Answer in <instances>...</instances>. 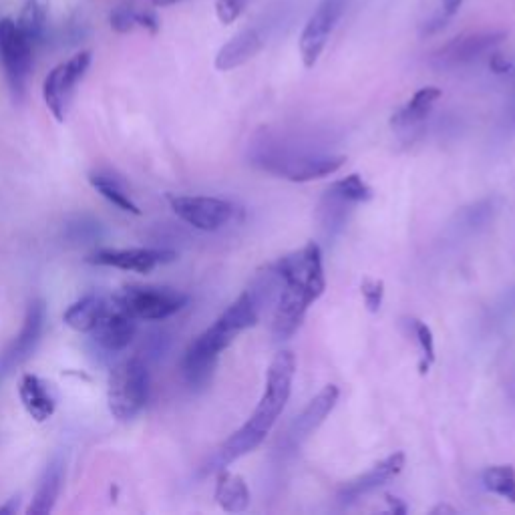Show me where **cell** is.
<instances>
[{"mask_svg": "<svg viewBox=\"0 0 515 515\" xmlns=\"http://www.w3.org/2000/svg\"><path fill=\"white\" fill-rule=\"evenodd\" d=\"M274 266L282 276V288L274 302L272 334L276 340H288L326 290L320 246L308 242L302 250L276 260Z\"/></svg>", "mask_w": 515, "mask_h": 515, "instance_id": "cell-2", "label": "cell"}, {"mask_svg": "<svg viewBox=\"0 0 515 515\" xmlns=\"http://www.w3.org/2000/svg\"><path fill=\"white\" fill-rule=\"evenodd\" d=\"M387 503H389V507H391L393 513H407V505H405L399 497L387 495Z\"/></svg>", "mask_w": 515, "mask_h": 515, "instance_id": "cell-38", "label": "cell"}, {"mask_svg": "<svg viewBox=\"0 0 515 515\" xmlns=\"http://www.w3.org/2000/svg\"><path fill=\"white\" fill-rule=\"evenodd\" d=\"M294 375H296L294 353L280 351L274 357V361L270 363L266 387H264V393H262L260 403L254 409L252 417L234 435H230L224 441V445L210 459L206 471L218 473L220 469H226L230 463L252 453L254 449H258L264 443V439L276 425L278 417L282 415V411L290 399Z\"/></svg>", "mask_w": 515, "mask_h": 515, "instance_id": "cell-1", "label": "cell"}, {"mask_svg": "<svg viewBox=\"0 0 515 515\" xmlns=\"http://www.w3.org/2000/svg\"><path fill=\"white\" fill-rule=\"evenodd\" d=\"M511 310H515V288L507 296V312H511Z\"/></svg>", "mask_w": 515, "mask_h": 515, "instance_id": "cell-42", "label": "cell"}, {"mask_svg": "<svg viewBox=\"0 0 515 515\" xmlns=\"http://www.w3.org/2000/svg\"><path fill=\"white\" fill-rule=\"evenodd\" d=\"M353 206H355L353 202L334 194L332 190H326L318 206V220L328 238H334L338 232H342V228L347 226Z\"/></svg>", "mask_w": 515, "mask_h": 515, "instance_id": "cell-24", "label": "cell"}, {"mask_svg": "<svg viewBox=\"0 0 515 515\" xmlns=\"http://www.w3.org/2000/svg\"><path fill=\"white\" fill-rule=\"evenodd\" d=\"M176 258L178 254L167 248H103L89 254L87 262L125 272L149 274L157 266L171 264Z\"/></svg>", "mask_w": 515, "mask_h": 515, "instance_id": "cell-11", "label": "cell"}, {"mask_svg": "<svg viewBox=\"0 0 515 515\" xmlns=\"http://www.w3.org/2000/svg\"><path fill=\"white\" fill-rule=\"evenodd\" d=\"M513 389H515V385H513Z\"/></svg>", "mask_w": 515, "mask_h": 515, "instance_id": "cell-43", "label": "cell"}, {"mask_svg": "<svg viewBox=\"0 0 515 515\" xmlns=\"http://www.w3.org/2000/svg\"><path fill=\"white\" fill-rule=\"evenodd\" d=\"M507 39L505 31H479L461 35L447 45H443L435 55L433 63L441 69H455L479 61L483 55L491 53L499 43Z\"/></svg>", "mask_w": 515, "mask_h": 515, "instance_id": "cell-12", "label": "cell"}, {"mask_svg": "<svg viewBox=\"0 0 515 515\" xmlns=\"http://www.w3.org/2000/svg\"><path fill=\"white\" fill-rule=\"evenodd\" d=\"M45 314H47V308L43 300H33L29 304L27 316L17 340L5 351V355L0 357V379H5L9 373H13L19 365H23L33 355L45 328Z\"/></svg>", "mask_w": 515, "mask_h": 515, "instance_id": "cell-13", "label": "cell"}, {"mask_svg": "<svg viewBox=\"0 0 515 515\" xmlns=\"http://www.w3.org/2000/svg\"><path fill=\"white\" fill-rule=\"evenodd\" d=\"M19 397L23 407L27 409V413L37 421V423H45L47 419L53 417L55 413V397L49 389V385L39 379L37 375H23L21 383H19Z\"/></svg>", "mask_w": 515, "mask_h": 515, "instance_id": "cell-18", "label": "cell"}, {"mask_svg": "<svg viewBox=\"0 0 515 515\" xmlns=\"http://www.w3.org/2000/svg\"><path fill=\"white\" fill-rule=\"evenodd\" d=\"M137 27L149 31L151 35H155L159 31V23L153 13H137Z\"/></svg>", "mask_w": 515, "mask_h": 515, "instance_id": "cell-34", "label": "cell"}, {"mask_svg": "<svg viewBox=\"0 0 515 515\" xmlns=\"http://www.w3.org/2000/svg\"><path fill=\"white\" fill-rule=\"evenodd\" d=\"M361 294L365 298L369 312H379L383 306V300H385V282L365 278L361 284Z\"/></svg>", "mask_w": 515, "mask_h": 515, "instance_id": "cell-32", "label": "cell"}, {"mask_svg": "<svg viewBox=\"0 0 515 515\" xmlns=\"http://www.w3.org/2000/svg\"><path fill=\"white\" fill-rule=\"evenodd\" d=\"M89 184L93 186V190L97 194H101L109 204H113L115 208L133 214V216H141L139 206L131 200V194L127 190V186L115 176L111 171L105 169H97L89 174Z\"/></svg>", "mask_w": 515, "mask_h": 515, "instance_id": "cell-22", "label": "cell"}, {"mask_svg": "<svg viewBox=\"0 0 515 515\" xmlns=\"http://www.w3.org/2000/svg\"><path fill=\"white\" fill-rule=\"evenodd\" d=\"M252 163L266 174L278 176L288 182L304 184L334 176L347 163L345 155L296 149L278 141H262L252 147Z\"/></svg>", "mask_w": 515, "mask_h": 515, "instance_id": "cell-4", "label": "cell"}, {"mask_svg": "<svg viewBox=\"0 0 515 515\" xmlns=\"http://www.w3.org/2000/svg\"><path fill=\"white\" fill-rule=\"evenodd\" d=\"M65 230H67V234H65L67 240H71L75 244H93L101 236V224L87 216L75 218L73 222H69L65 226Z\"/></svg>", "mask_w": 515, "mask_h": 515, "instance_id": "cell-30", "label": "cell"}, {"mask_svg": "<svg viewBox=\"0 0 515 515\" xmlns=\"http://www.w3.org/2000/svg\"><path fill=\"white\" fill-rule=\"evenodd\" d=\"M19 509V495L11 497L5 505H0V513H15Z\"/></svg>", "mask_w": 515, "mask_h": 515, "instance_id": "cell-39", "label": "cell"}, {"mask_svg": "<svg viewBox=\"0 0 515 515\" xmlns=\"http://www.w3.org/2000/svg\"><path fill=\"white\" fill-rule=\"evenodd\" d=\"M135 330H137L135 318L119 304L113 302L91 334L103 351L121 353L131 345Z\"/></svg>", "mask_w": 515, "mask_h": 515, "instance_id": "cell-15", "label": "cell"}, {"mask_svg": "<svg viewBox=\"0 0 515 515\" xmlns=\"http://www.w3.org/2000/svg\"><path fill=\"white\" fill-rule=\"evenodd\" d=\"M489 67H491V71L497 73V75H505V73L511 71V63H509L503 55H499V53H493V55H491Z\"/></svg>", "mask_w": 515, "mask_h": 515, "instance_id": "cell-35", "label": "cell"}, {"mask_svg": "<svg viewBox=\"0 0 515 515\" xmlns=\"http://www.w3.org/2000/svg\"><path fill=\"white\" fill-rule=\"evenodd\" d=\"M176 3H180V0H151L153 7H171V5H176Z\"/></svg>", "mask_w": 515, "mask_h": 515, "instance_id": "cell-41", "label": "cell"}, {"mask_svg": "<svg viewBox=\"0 0 515 515\" xmlns=\"http://www.w3.org/2000/svg\"><path fill=\"white\" fill-rule=\"evenodd\" d=\"M256 322H258V308L246 290L228 306V310L206 332H202L188 347L182 361L186 383L192 389L208 387L210 381L214 379L220 355L232 345V342L238 338V334L256 326Z\"/></svg>", "mask_w": 515, "mask_h": 515, "instance_id": "cell-3", "label": "cell"}, {"mask_svg": "<svg viewBox=\"0 0 515 515\" xmlns=\"http://www.w3.org/2000/svg\"><path fill=\"white\" fill-rule=\"evenodd\" d=\"M214 497L220 503V507L224 511H228V513H242V511H246L250 507V499H252L246 481L240 475L230 473L228 469H220L218 471Z\"/></svg>", "mask_w": 515, "mask_h": 515, "instance_id": "cell-21", "label": "cell"}, {"mask_svg": "<svg viewBox=\"0 0 515 515\" xmlns=\"http://www.w3.org/2000/svg\"><path fill=\"white\" fill-rule=\"evenodd\" d=\"M407 324L411 328V332L415 334L421 353H423V361H421V375L429 373L431 365L435 363V338H433V330L429 328V324H425L419 318H407Z\"/></svg>", "mask_w": 515, "mask_h": 515, "instance_id": "cell-29", "label": "cell"}, {"mask_svg": "<svg viewBox=\"0 0 515 515\" xmlns=\"http://www.w3.org/2000/svg\"><path fill=\"white\" fill-rule=\"evenodd\" d=\"M109 302L99 296V294H87L83 298H79L77 302H73L65 314H63V320L69 328L77 330V332H85V334H91L97 324L101 322V318L107 314L109 310Z\"/></svg>", "mask_w": 515, "mask_h": 515, "instance_id": "cell-19", "label": "cell"}, {"mask_svg": "<svg viewBox=\"0 0 515 515\" xmlns=\"http://www.w3.org/2000/svg\"><path fill=\"white\" fill-rule=\"evenodd\" d=\"M441 513H457V509L455 507H451V505H447V503H439L437 507H433L431 509V515H441Z\"/></svg>", "mask_w": 515, "mask_h": 515, "instance_id": "cell-40", "label": "cell"}, {"mask_svg": "<svg viewBox=\"0 0 515 515\" xmlns=\"http://www.w3.org/2000/svg\"><path fill=\"white\" fill-rule=\"evenodd\" d=\"M340 397V391L336 385H326L318 391V395L304 407V411L296 417L288 431V441L296 447L302 445L322 423L324 419L332 413Z\"/></svg>", "mask_w": 515, "mask_h": 515, "instance_id": "cell-16", "label": "cell"}, {"mask_svg": "<svg viewBox=\"0 0 515 515\" xmlns=\"http://www.w3.org/2000/svg\"><path fill=\"white\" fill-rule=\"evenodd\" d=\"M264 35L258 29H246L232 37L216 55L218 71H232L252 61L264 49Z\"/></svg>", "mask_w": 515, "mask_h": 515, "instance_id": "cell-17", "label": "cell"}, {"mask_svg": "<svg viewBox=\"0 0 515 515\" xmlns=\"http://www.w3.org/2000/svg\"><path fill=\"white\" fill-rule=\"evenodd\" d=\"M33 43L19 31L13 19L0 21V59H3L9 87L15 99L25 95L27 79L33 67Z\"/></svg>", "mask_w": 515, "mask_h": 515, "instance_id": "cell-8", "label": "cell"}, {"mask_svg": "<svg viewBox=\"0 0 515 515\" xmlns=\"http://www.w3.org/2000/svg\"><path fill=\"white\" fill-rule=\"evenodd\" d=\"M441 3H443V9H445V17L449 19V17H453L461 9L463 0H441Z\"/></svg>", "mask_w": 515, "mask_h": 515, "instance_id": "cell-37", "label": "cell"}, {"mask_svg": "<svg viewBox=\"0 0 515 515\" xmlns=\"http://www.w3.org/2000/svg\"><path fill=\"white\" fill-rule=\"evenodd\" d=\"M483 487L499 495L501 499L515 503V467L513 465H491L481 475Z\"/></svg>", "mask_w": 515, "mask_h": 515, "instance_id": "cell-27", "label": "cell"}, {"mask_svg": "<svg viewBox=\"0 0 515 515\" xmlns=\"http://www.w3.org/2000/svg\"><path fill=\"white\" fill-rule=\"evenodd\" d=\"M499 208H501L499 198H485V200H479V202L471 204L469 208H463L457 214L459 232H469L471 234V232H477V230L485 228L495 218Z\"/></svg>", "mask_w": 515, "mask_h": 515, "instance_id": "cell-26", "label": "cell"}, {"mask_svg": "<svg viewBox=\"0 0 515 515\" xmlns=\"http://www.w3.org/2000/svg\"><path fill=\"white\" fill-rule=\"evenodd\" d=\"M188 300L186 294L161 286H129L113 296V302L135 320H165L178 314Z\"/></svg>", "mask_w": 515, "mask_h": 515, "instance_id": "cell-6", "label": "cell"}, {"mask_svg": "<svg viewBox=\"0 0 515 515\" xmlns=\"http://www.w3.org/2000/svg\"><path fill=\"white\" fill-rule=\"evenodd\" d=\"M246 5H248V0H218L216 15L222 25H232L240 19Z\"/></svg>", "mask_w": 515, "mask_h": 515, "instance_id": "cell-33", "label": "cell"}, {"mask_svg": "<svg viewBox=\"0 0 515 515\" xmlns=\"http://www.w3.org/2000/svg\"><path fill=\"white\" fill-rule=\"evenodd\" d=\"M91 67V53L81 51L69 61L57 65L45 79L43 83V97L57 121H65L69 113V105L73 101L75 89L85 77V73Z\"/></svg>", "mask_w": 515, "mask_h": 515, "instance_id": "cell-7", "label": "cell"}, {"mask_svg": "<svg viewBox=\"0 0 515 515\" xmlns=\"http://www.w3.org/2000/svg\"><path fill=\"white\" fill-rule=\"evenodd\" d=\"M505 125L515 131V87H513V93H511V99L507 103V109H505Z\"/></svg>", "mask_w": 515, "mask_h": 515, "instance_id": "cell-36", "label": "cell"}, {"mask_svg": "<svg viewBox=\"0 0 515 515\" xmlns=\"http://www.w3.org/2000/svg\"><path fill=\"white\" fill-rule=\"evenodd\" d=\"M109 23L115 33H131L137 27V11L131 5H121L109 15Z\"/></svg>", "mask_w": 515, "mask_h": 515, "instance_id": "cell-31", "label": "cell"}, {"mask_svg": "<svg viewBox=\"0 0 515 515\" xmlns=\"http://www.w3.org/2000/svg\"><path fill=\"white\" fill-rule=\"evenodd\" d=\"M19 31L35 45H39L45 39L47 33V7L43 0H27L23 5L21 17L17 21Z\"/></svg>", "mask_w": 515, "mask_h": 515, "instance_id": "cell-25", "label": "cell"}, {"mask_svg": "<svg viewBox=\"0 0 515 515\" xmlns=\"http://www.w3.org/2000/svg\"><path fill=\"white\" fill-rule=\"evenodd\" d=\"M403 467H405V453L403 451H395L393 455L385 457L381 463H377L367 473H363L357 479L342 485L340 491H338V501L342 505H351V503L359 501L363 495L383 487L393 477H397L403 471Z\"/></svg>", "mask_w": 515, "mask_h": 515, "instance_id": "cell-14", "label": "cell"}, {"mask_svg": "<svg viewBox=\"0 0 515 515\" xmlns=\"http://www.w3.org/2000/svg\"><path fill=\"white\" fill-rule=\"evenodd\" d=\"M328 190H332L334 194L342 196L345 200L353 202V204H363L373 200V188L359 176V174H351L347 178H342L338 182H334Z\"/></svg>", "mask_w": 515, "mask_h": 515, "instance_id": "cell-28", "label": "cell"}, {"mask_svg": "<svg viewBox=\"0 0 515 515\" xmlns=\"http://www.w3.org/2000/svg\"><path fill=\"white\" fill-rule=\"evenodd\" d=\"M61 485H63V463L59 459L51 461L49 467L45 469L37 493L33 497L31 507L27 509L31 515H47L53 511L57 497L61 493Z\"/></svg>", "mask_w": 515, "mask_h": 515, "instance_id": "cell-23", "label": "cell"}, {"mask_svg": "<svg viewBox=\"0 0 515 515\" xmlns=\"http://www.w3.org/2000/svg\"><path fill=\"white\" fill-rule=\"evenodd\" d=\"M441 99V89L437 87H423L419 89L409 103H405L393 117H391V127L405 131L421 125L429 113L433 111L435 103Z\"/></svg>", "mask_w": 515, "mask_h": 515, "instance_id": "cell-20", "label": "cell"}, {"mask_svg": "<svg viewBox=\"0 0 515 515\" xmlns=\"http://www.w3.org/2000/svg\"><path fill=\"white\" fill-rule=\"evenodd\" d=\"M347 3L349 0H320V5L308 19L300 35V57L306 69H312L318 63L336 23L347 9Z\"/></svg>", "mask_w": 515, "mask_h": 515, "instance_id": "cell-10", "label": "cell"}, {"mask_svg": "<svg viewBox=\"0 0 515 515\" xmlns=\"http://www.w3.org/2000/svg\"><path fill=\"white\" fill-rule=\"evenodd\" d=\"M149 397V371L139 357L121 361L109 375L107 405L117 421L135 419Z\"/></svg>", "mask_w": 515, "mask_h": 515, "instance_id": "cell-5", "label": "cell"}, {"mask_svg": "<svg viewBox=\"0 0 515 515\" xmlns=\"http://www.w3.org/2000/svg\"><path fill=\"white\" fill-rule=\"evenodd\" d=\"M169 204L180 220L202 232L224 228L236 214V208L230 202L210 196H171Z\"/></svg>", "mask_w": 515, "mask_h": 515, "instance_id": "cell-9", "label": "cell"}]
</instances>
